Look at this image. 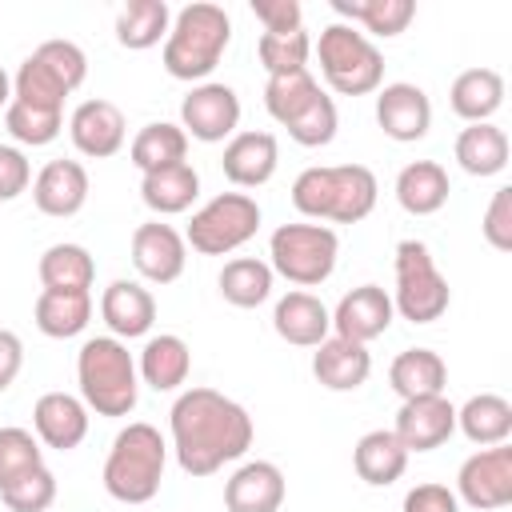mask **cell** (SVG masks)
Instances as JSON below:
<instances>
[{"label":"cell","instance_id":"48","mask_svg":"<svg viewBox=\"0 0 512 512\" xmlns=\"http://www.w3.org/2000/svg\"><path fill=\"white\" fill-rule=\"evenodd\" d=\"M404 512H460V500L448 484L428 480V484H416L404 492Z\"/></svg>","mask_w":512,"mask_h":512},{"label":"cell","instance_id":"24","mask_svg":"<svg viewBox=\"0 0 512 512\" xmlns=\"http://www.w3.org/2000/svg\"><path fill=\"white\" fill-rule=\"evenodd\" d=\"M312 376L328 392H356L372 376V352H368V344H356V340H344V336H328L312 352Z\"/></svg>","mask_w":512,"mask_h":512},{"label":"cell","instance_id":"30","mask_svg":"<svg viewBox=\"0 0 512 512\" xmlns=\"http://www.w3.org/2000/svg\"><path fill=\"white\" fill-rule=\"evenodd\" d=\"M448 192H452L448 172L436 160H412L396 176V200H400V208L408 216H432V212H440L448 204Z\"/></svg>","mask_w":512,"mask_h":512},{"label":"cell","instance_id":"16","mask_svg":"<svg viewBox=\"0 0 512 512\" xmlns=\"http://www.w3.org/2000/svg\"><path fill=\"white\" fill-rule=\"evenodd\" d=\"M392 320H396L392 296L380 284H360V288L344 292L340 304L332 308V336L368 344V340L384 336L392 328Z\"/></svg>","mask_w":512,"mask_h":512},{"label":"cell","instance_id":"37","mask_svg":"<svg viewBox=\"0 0 512 512\" xmlns=\"http://www.w3.org/2000/svg\"><path fill=\"white\" fill-rule=\"evenodd\" d=\"M272 280L276 272L268 268V260L260 256H236L220 268L216 284H220V296L232 304V308H256L272 296Z\"/></svg>","mask_w":512,"mask_h":512},{"label":"cell","instance_id":"50","mask_svg":"<svg viewBox=\"0 0 512 512\" xmlns=\"http://www.w3.org/2000/svg\"><path fill=\"white\" fill-rule=\"evenodd\" d=\"M8 104H12V76L0 68V112H4Z\"/></svg>","mask_w":512,"mask_h":512},{"label":"cell","instance_id":"25","mask_svg":"<svg viewBox=\"0 0 512 512\" xmlns=\"http://www.w3.org/2000/svg\"><path fill=\"white\" fill-rule=\"evenodd\" d=\"M136 372H140V380H144L152 392H176V388L188 380V372H192V348H188L184 336H176V332L148 336L144 348H140Z\"/></svg>","mask_w":512,"mask_h":512},{"label":"cell","instance_id":"46","mask_svg":"<svg viewBox=\"0 0 512 512\" xmlns=\"http://www.w3.org/2000/svg\"><path fill=\"white\" fill-rule=\"evenodd\" d=\"M32 188V164L16 144H0V204L24 196Z\"/></svg>","mask_w":512,"mask_h":512},{"label":"cell","instance_id":"31","mask_svg":"<svg viewBox=\"0 0 512 512\" xmlns=\"http://www.w3.org/2000/svg\"><path fill=\"white\" fill-rule=\"evenodd\" d=\"M456 164L468 172V176H496L508 168V132L492 120L484 124H468L460 136H456Z\"/></svg>","mask_w":512,"mask_h":512},{"label":"cell","instance_id":"38","mask_svg":"<svg viewBox=\"0 0 512 512\" xmlns=\"http://www.w3.org/2000/svg\"><path fill=\"white\" fill-rule=\"evenodd\" d=\"M128 156L140 172H156V168H168V164H180L188 156V136L180 124L172 120H152L144 124L132 144H128Z\"/></svg>","mask_w":512,"mask_h":512},{"label":"cell","instance_id":"22","mask_svg":"<svg viewBox=\"0 0 512 512\" xmlns=\"http://www.w3.org/2000/svg\"><path fill=\"white\" fill-rule=\"evenodd\" d=\"M280 164V144L272 132H236L224 144L220 168L236 188H260L276 176Z\"/></svg>","mask_w":512,"mask_h":512},{"label":"cell","instance_id":"8","mask_svg":"<svg viewBox=\"0 0 512 512\" xmlns=\"http://www.w3.org/2000/svg\"><path fill=\"white\" fill-rule=\"evenodd\" d=\"M340 236L328 224H280L268 240V268L296 288H316L336 272Z\"/></svg>","mask_w":512,"mask_h":512},{"label":"cell","instance_id":"13","mask_svg":"<svg viewBox=\"0 0 512 512\" xmlns=\"http://www.w3.org/2000/svg\"><path fill=\"white\" fill-rule=\"evenodd\" d=\"M376 124L396 144H416L432 128V100L420 84L396 80L376 88Z\"/></svg>","mask_w":512,"mask_h":512},{"label":"cell","instance_id":"3","mask_svg":"<svg viewBox=\"0 0 512 512\" xmlns=\"http://www.w3.org/2000/svg\"><path fill=\"white\" fill-rule=\"evenodd\" d=\"M228 44H232V20L220 4H208V0L184 4L172 16V28L164 36V72L172 80L204 84L224 60Z\"/></svg>","mask_w":512,"mask_h":512},{"label":"cell","instance_id":"39","mask_svg":"<svg viewBox=\"0 0 512 512\" xmlns=\"http://www.w3.org/2000/svg\"><path fill=\"white\" fill-rule=\"evenodd\" d=\"M324 88L316 84V76L308 68H296V72H280V76H268L264 84V108L276 124H292Z\"/></svg>","mask_w":512,"mask_h":512},{"label":"cell","instance_id":"17","mask_svg":"<svg viewBox=\"0 0 512 512\" xmlns=\"http://www.w3.org/2000/svg\"><path fill=\"white\" fill-rule=\"evenodd\" d=\"M396 440L412 452H432L440 444L452 440L456 432V404L448 396H420V400H404L392 424Z\"/></svg>","mask_w":512,"mask_h":512},{"label":"cell","instance_id":"29","mask_svg":"<svg viewBox=\"0 0 512 512\" xmlns=\"http://www.w3.org/2000/svg\"><path fill=\"white\" fill-rule=\"evenodd\" d=\"M448 104L460 120L484 124L504 104V76L496 68H464L448 88Z\"/></svg>","mask_w":512,"mask_h":512},{"label":"cell","instance_id":"1","mask_svg":"<svg viewBox=\"0 0 512 512\" xmlns=\"http://www.w3.org/2000/svg\"><path fill=\"white\" fill-rule=\"evenodd\" d=\"M172 452L188 476H212L252 448V416L216 388H188L168 412Z\"/></svg>","mask_w":512,"mask_h":512},{"label":"cell","instance_id":"9","mask_svg":"<svg viewBox=\"0 0 512 512\" xmlns=\"http://www.w3.org/2000/svg\"><path fill=\"white\" fill-rule=\"evenodd\" d=\"M396 288H392V308L412 320V324H432L448 312L452 304V292H448V280L440 276L432 252L424 240H400L396 244Z\"/></svg>","mask_w":512,"mask_h":512},{"label":"cell","instance_id":"11","mask_svg":"<svg viewBox=\"0 0 512 512\" xmlns=\"http://www.w3.org/2000/svg\"><path fill=\"white\" fill-rule=\"evenodd\" d=\"M180 128H184V136H192L200 144L232 140L236 128H240V96H236V88L220 84V80L192 84V92L180 100Z\"/></svg>","mask_w":512,"mask_h":512},{"label":"cell","instance_id":"12","mask_svg":"<svg viewBox=\"0 0 512 512\" xmlns=\"http://www.w3.org/2000/svg\"><path fill=\"white\" fill-rule=\"evenodd\" d=\"M456 500L476 512H496L512 504V448L492 444L472 452L456 472Z\"/></svg>","mask_w":512,"mask_h":512},{"label":"cell","instance_id":"19","mask_svg":"<svg viewBox=\"0 0 512 512\" xmlns=\"http://www.w3.org/2000/svg\"><path fill=\"white\" fill-rule=\"evenodd\" d=\"M32 204L56 220L76 216L88 204V168L80 160H48L32 176Z\"/></svg>","mask_w":512,"mask_h":512},{"label":"cell","instance_id":"42","mask_svg":"<svg viewBox=\"0 0 512 512\" xmlns=\"http://www.w3.org/2000/svg\"><path fill=\"white\" fill-rule=\"evenodd\" d=\"M40 464H44V444L28 428H16V424L0 428V492Z\"/></svg>","mask_w":512,"mask_h":512},{"label":"cell","instance_id":"41","mask_svg":"<svg viewBox=\"0 0 512 512\" xmlns=\"http://www.w3.org/2000/svg\"><path fill=\"white\" fill-rule=\"evenodd\" d=\"M256 56H260V64H264L268 76L308 68L312 36H308L304 28H300V32H260V40H256Z\"/></svg>","mask_w":512,"mask_h":512},{"label":"cell","instance_id":"40","mask_svg":"<svg viewBox=\"0 0 512 512\" xmlns=\"http://www.w3.org/2000/svg\"><path fill=\"white\" fill-rule=\"evenodd\" d=\"M4 128L16 144H28V148H44L52 144L60 132H64V112H52V108H32L24 100H12L4 108Z\"/></svg>","mask_w":512,"mask_h":512},{"label":"cell","instance_id":"43","mask_svg":"<svg viewBox=\"0 0 512 512\" xmlns=\"http://www.w3.org/2000/svg\"><path fill=\"white\" fill-rule=\"evenodd\" d=\"M288 128V136L296 140V144H304V148H324V144H332L336 140V128H340V116H336V100L328 96V92H320L292 124H284Z\"/></svg>","mask_w":512,"mask_h":512},{"label":"cell","instance_id":"14","mask_svg":"<svg viewBox=\"0 0 512 512\" xmlns=\"http://www.w3.org/2000/svg\"><path fill=\"white\" fill-rule=\"evenodd\" d=\"M132 264L136 272L148 280V284H172L184 276V264H188V244L184 236L164 224V220H148V224H136L132 232Z\"/></svg>","mask_w":512,"mask_h":512},{"label":"cell","instance_id":"45","mask_svg":"<svg viewBox=\"0 0 512 512\" xmlns=\"http://www.w3.org/2000/svg\"><path fill=\"white\" fill-rule=\"evenodd\" d=\"M480 228H484V240H488L496 252H512V188H508V184L492 192Z\"/></svg>","mask_w":512,"mask_h":512},{"label":"cell","instance_id":"34","mask_svg":"<svg viewBox=\"0 0 512 512\" xmlns=\"http://www.w3.org/2000/svg\"><path fill=\"white\" fill-rule=\"evenodd\" d=\"M32 316H36V328L52 340H68V336H80L92 320V292H52V288H40L36 304H32Z\"/></svg>","mask_w":512,"mask_h":512},{"label":"cell","instance_id":"44","mask_svg":"<svg viewBox=\"0 0 512 512\" xmlns=\"http://www.w3.org/2000/svg\"><path fill=\"white\" fill-rule=\"evenodd\" d=\"M0 500H4L8 512H44V508H52V500H56V476H52V468L48 464L32 468L16 484H8L0 492Z\"/></svg>","mask_w":512,"mask_h":512},{"label":"cell","instance_id":"21","mask_svg":"<svg viewBox=\"0 0 512 512\" xmlns=\"http://www.w3.org/2000/svg\"><path fill=\"white\" fill-rule=\"evenodd\" d=\"M284 472L272 460H248L224 480V508L228 512H280L284 504Z\"/></svg>","mask_w":512,"mask_h":512},{"label":"cell","instance_id":"6","mask_svg":"<svg viewBox=\"0 0 512 512\" xmlns=\"http://www.w3.org/2000/svg\"><path fill=\"white\" fill-rule=\"evenodd\" d=\"M88 76V56L72 40H44L12 76V100L32 108L64 112V96H72Z\"/></svg>","mask_w":512,"mask_h":512},{"label":"cell","instance_id":"32","mask_svg":"<svg viewBox=\"0 0 512 512\" xmlns=\"http://www.w3.org/2000/svg\"><path fill=\"white\" fill-rule=\"evenodd\" d=\"M36 272H40V284L52 292H88L96 280V260L84 244L64 240V244H48L40 252Z\"/></svg>","mask_w":512,"mask_h":512},{"label":"cell","instance_id":"28","mask_svg":"<svg viewBox=\"0 0 512 512\" xmlns=\"http://www.w3.org/2000/svg\"><path fill=\"white\" fill-rule=\"evenodd\" d=\"M388 384L400 400H420V396H444L448 384V364L440 352L432 348H404L392 368H388Z\"/></svg>","mask_w":512,"mask_h":512},{"label":"cell","instance_id":"18","mask_svg":"<svg viewBox=\"0 0 512 512\" xmlns=\"http://www.w3.org/2000/svg\"><path fill=\"white\" fill-rule=\"evenodd\" d=\"M32 428L44 448L72 452L88 436V404L72 392H44L32 404Z\"/></svg>","mask_w":512,"mask_h":512},{"label":"cell","instance_id":"2","mask_svg":"<svg viewBox=\"0 0 512 512\" xmlns=\"http://www.w3.org/2000/svg\"><path fill=\"white\" fill-rule=\"evenodd\" d=\"M380 184L364 164H312L292 180V208L308 220L360 224L376 208Z\"/></svg>","mask_w":512,"mask_h":512},{"label":"cell","instance_id":"23","mask_svg":"<svg viewBox=\"0 0 512 512\" xmlns=\"http://www.w3.org/2000/svg\"><path fill=\"white\" fill-rule=\"evenodd\" d=\"M100 316L116 340L148 336L156 324V300L140 280H112L100 296Z\"/></svg>","mask_w":512,"mask_h":512},{"label":"cell","instance_id":"10","mask_svg":"<svg viewBox=\"0 0 512 512\" xmlns=\"http://www.w3.org/2000/svg\"><path fill=\"white\" fill-rule=\"evenodd\" d=\"M260 228V204L248 192H220L192 212L184 244L200 256H228L244 248Z\"/></svg>","mask_w":512,"mask_h":512},{"label":"cell","instance_id":"36","mask_svg":"<svg viewBox=\"0 0 512 512\" xmlns=\"http://www.w3.org/2000/svg\"><path fill=\"white\" fill-rule=\"evenodd\" d=\"M168 28H172V8L164 0H128L116 12V40L120 48H132V52L160 44Z\"/></svg>","mask_w":512,"mask_h":512},{"label":"cell","instance_id":"4","mask_svg":"<svg viewBox=\"0 0 512 512\" xmlns=\"http://www.w3.org/2000/svg\"><path fill=\"white\" fill-rule=\"evenodd\" d=\"M76 384L88 412L128 416L140 396V372L128 344L116 336H88L76 352Z\"/></svg>","mask_w":512,"mask_h":512},{"label":"cell","instance_id":"27","mask_svg":"<svg viewBox=\"0 0 512 512\" xmlns=\"http://www.w3.org/2000/svg\"><path fill=\"white\" fill-rule=\"evenodd\" d=\"M196 196H200V172L188 160L144 172V180H140V200L156 216H180L196 204Z\"/></svg>","mask_w":512,"mask_h":512},{"label":"cell","instance_id":"20","mask_svg":"<svg viewBox=\"0 0 512 512\" xmlns=\"http://www.w3.org/2000/svg\"><path fill=\"white\" fill-rule=\"evenodd\" d=\"M272 328L280 340L296 344V348H316L332 336V312L324 308L320 296L304 292V288H292L276 300L272 308Z\"/></svg>","mask_w":512,"mask_h":512},{"label":"cell","instance_id":"26","mask_svg":"<svg viewBox=\"0 0 512 512\" xmlns=\"http://www.w3.org/2000/svg\"><path fill=\"white\" fill-rule=\"evenodd\" d=\"M352 468H356V476H360L364 484L388 488V484H396V480L404 476V468H408V448L396 440L392 428H372V432H364V436L356 440V448H352Z\"/></svg>","mask_w":512,"mask_h":512},{"label":"cell","instance_id":"49","mask_svg":"<svg viewBox=\"0 0 512 512\" xmlns=\"http://www.w3.org/2000/svg\"><path fill=\"white\" fill-rule=\"evenodd\" d=\"M20 368H24V340L12 328H0V392L12 388Z\"/></svg>","mask_w":512,"mask_h":512},{"label":"cell","instance_id":"35","mask_svg":"<svg viewBox=\"0 0 512 512\" xmlns=\"http://www.w3.org/2000/svg\"><path fill=\"white\" fill-rule=\"evenodd\" d=\"M332 8L344 16V24H360V32L372 40V36H400L412 16H416V4L412 0H332Z\"/></svg>","mask_w":512,"mask_h":512},{"label":"cell","instance_id":"15","mask_svg":"<svg viewBox=\"0 0 512 512\" xmlns=\"http://www.w3.org/2000/svg\"><path fill=\"white\" fill-rule=\"evenodd\" d=\"M68 136L76 144L80 156L88 160H108L124 148L128 140V124H124V112L112 104V100H84L72 108L68 116Z\"/></svg>","mask_w":512,"mask_h":512},{"label":"cell","instance_id":"33","mask_svg":"<svg viewBox=\"0 0 512 512\" xmlns=\"http://www.w3.org/2000/svg\"><path fill=\"white\" fill-rule=\"evenodd\" d=\"M456 428L480 444V448H492V444H508L512 436V404L496 392H480V396H468L460 408H456Z\"/></svg>","mask_w":512,"mask_h":512},{"label":"cell","instance_id":"7","mask_svg":"<svg viewBox=\"0 0 512 512\" xmlns=\"http://www.w3.org/2000/svg\"><path fill=\"white\" fill-rule=\"evenodd\" d=\"M312 52L320 56V72L328 80L332 92L340 96H368L384 84V56L380 48L352 24L336 20L320 32V40L312 44Z\"/></svg>","mask_w":512,"mask_h":512},{"label":"cell","instance_id":"47","mask_svg":"<svg viewBox=\"0 0 512 512\" xmlns=\"http://www.w3.org/2000/svg\"><path fill=\"white\" fill-rule=\"evenodd\" d=\"M252 16L264 24V32H300L304 8L296 0H252Z\"/></svg>","mask_w":512,"mask_h":512},{"label":"cell","instance_id":"5","mask_svg":"<svg viewBox=\"0 0 512 512\" xmlns=\"http://www.w3.org/2000/svg\"><path fill=\"white\" fill-rule=\"evenodd\" d=\"M168 464V444L160 428L132 420L128 428L116 432L108 460H104V492L120 504H148L160 492Z\"/></svg>","mask_w":512,"mask_h":512}]
</instances>
